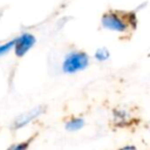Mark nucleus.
<instances>
[{
  "mask_svg": "<svg viewBox=\"0 0 150 150\" xmlns=\"http://www.w3.org/2000/svg\"><path fill=\"white\" fill-rule=\"evenodd\" d=\"M43 113V108L42 107H36V108H33L29 111V112H26L24 114L20 115L15 121H13V129H22V127L28 125L30 122L36 119L37 117H39L40 115Z\"/></svg>",
  "mask_w": 150,
  "mask_h": 150,
  "instance_id": "nucleus-4",
  "label": "nucleus"
},
{
  "mask_svg": "<svg viewBox=\"0 0 150 150\" xmlns=\"http://www.w3.org/2000/svg\"><path fill=\"white\" fill-rule=\"evenodd\" d=\"M102 26L107 30L122 33L127 29V24L115 13H106L102 17Z\"/></svg>",
  "mask_w": 150,
  "mask_h": 150,
  "instance_id": "nucleus-3",
  "label": "nucleus"
},
{
  "mask_svg": "<svg viewBox=\"0 0 150 150\" xmlns=\"http://www.w3.org/2000/svg\"><path fill=\"white\" fill-rule=\"evenodd\" d=\"M90 58L83 52H71L65 57L62 70L66 74H74L88 68Z\"/></svg>",
  "mask_w": 150,
  "mask_h": 150,
  "instance_id": "nucleus-1",
  "label": "nucleus"
},
{
  "mask_svg": "<svg viewBox=\"0 0 150 150\" xmlns=\"http://www.w3.org/2000/svg\"><path fill=\"white\" fill-rule=\"evenodd\" d=\"M95 58L99 62H106L110 58V52L106 47H100L95 52Z\"/></svg>",
  "mask_w": 150,
  "mask_h": 150,
  "instance_id": "nucleus-7",
  "label": "nucleus"
},
{
  "mask_svg": "<svg viewBox=\"0 0 150 150\" xmlns=\"http://www.w3.org/2000/svg\"><path fill=\"white\" fill-rule=\"evenodd\" d=\"M122 149H136L135 146H125Z\"/></svg>",
  "mask_w": 150,
  "mask_h": 150,
  "instance_id": "nucleus-10",
  "label": "nucleus"
},
{
  "mask_svg": "<svg viewBox=\"0 0 150 150\" xmlns=\"http://www.w3.org/2000/svg\"><path fill=\"white\" fill-rule=\"evenodd\" d=\"M83 127H84V120H83V118H80V117L71 118L70 120L66 123V125H65L66 129L69 132H77V131H79V129H81Z\"/></svg>",
  "mask_w": 150,
  "mask_h": 150,
  "instance_id": "nucleus-5",
  "label": "nucleus"
},
{
  "mask_svg": "<svg viewBox=\"0 0 150 150\" xmlns=\"http://www.w3.org/2000/svg\"><path fill=\"white\" fill-rule=\"evenodd\" d=\"M29 146V143L28 142H22V143H19L17 145H13L11 147V149H13V150H25L28 148Z\"/></svg>",
  "mask_w": 150,
  "mask_h": 150,
  "instance_id": "nucleus-9",
  "label": "nucleus"
},
{
  "mask_svg": "<svg viewBox=\"0 0 150 150\" xmlns=\"http://www.w3.org/2000/svg\"><path fill=\"white\" fill-rule=\"evenodd\" d=\"M13 43H15V39L1 44V45H0V57L4 56V54H6L7 52H11L13 47Z\"/></svg>",
  "mask_w": 150,
  "mask_h": 150,
  "instance_id": "nucleus-8",
  "label": "nucleus"
},
{
  "mask_svg": "<svg viewBox=\"0 0 150 150\" xmlns=\"http://www.w3.org/2000/svg\"><path fill=\"white\" fill-rule=\"evenodd\" d=\"M36 43V38L33 34L28 33H22L19 37L15 39V43H13V50L17 57L21 58L24 57L26 54H28L30 50L35 45Z\"/></svg>",
  "mask_w": 150,
  "mask_h": 150,
  "instance_id": "nucleus-2",
  "label": "nucleus"
},
{
  "mask_svg": "<svg viewBox=\"0 0 150 150\" xmlns=\"http://www.w3.org/2000/svg\"><path fill=\"white\" fill-rule=\"evenodd\" d=\"M113 117H114L115 122L121 125L127 123V120L129 119V114L127 111L123 110V109H115L113 111Z\"/></svg>",
  "mask_w": 150,
  "mask_h": 150,
  "instance_id": "nucleus-6",
  "label": "nucleus"
}]
</instances>
